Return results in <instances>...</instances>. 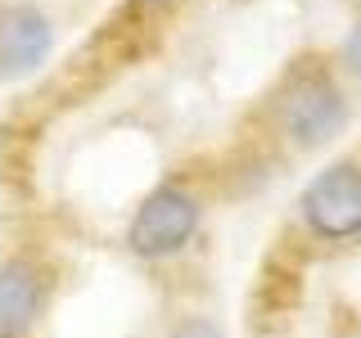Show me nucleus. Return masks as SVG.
Returning <instances> with one entry per match:
<instances>
[{
  "label": "nucleus",
  "mask_w": 361,
  "mask_h": 338,
  "mask_svg": "<svg viewBox=\"0 0 361 338\" xmlns=\"http://www.w3.org/2000/svg\"><path fill=\"white\" fill-rule=\"evenodd\" d=\"M348 118H353L348 95L338 90L325 59L293 63L285 73V82L276 86V95H271L276 135L289 140L293 149H321V144H330L334 135L348 127Z\"/></svg>",
  "instance_id": "nucleus-1"
},
{
  "label": "nucleus",
  "mask_w": 361,
  "mask_h": 338,
  "mask_svg": "<svg viewBox=\"0 0 361 338\" xmlns=\"http://www.w3.org/2000/svg\"><path fill=\"white\" fill-rule=\"evenodd\" d=\"M208 203L190 180H158V185L135 203L131 221H127V253L145 266L158 262H176L180 253H190V244L199 239Z\"/></svg>",
  "instance_id": "nucleus-2"
},
{
  "label": "nucleus",
  "mask_w": 361,
  "mask_h": 338,
  "mask_svg": "<svg viewBox=\"0 0 361 338\" xmlns=\"http://www.w3.org/2000/svg\"><path fill=\"white\" fill-rule=\"evenodd\" d=\"M298 221L302 234L325 248H348L361 239V158H338L302 185Z\"/></svg>",
  "instance_id": "nucleus-3"
},
{
  "label": "nucleus",
  "mask_w": 361,
  "mask_h": 338,
  "mask_svg": "<svg viewBox=\"0 0 361 338\" xmlns=\"http://www.w3.org/2000/svg\"><path fill=\"white\" fill-rule=\"evenodd\" d=\"M54 298V266L32 248L0 253V338H32Z\"/></svg>",
  "instance_id": "nucleus-4"
},
{
  "label": "nucleus",
  "mask_w": 361,
  "mask_h": 338,
  "mask_svg": "<svg viewBox=\"0 0 361 338\" xmlns=\"http://www.w3.org/2000/svg\"><path fill=\"white\" fill-rule=\"evenodd\" d=\"M54 27L41 5L32 0H5L0 5V82L27 77L50 59Z\"/></svg>",
  "instance_id": "nucleus-5"
},
{
  "label": "nucleus",
  "mask_w": 361,
  "mask_h": 338,
  "mask_svg": "<svg viewBox=\"0 0 361 338\" xmlns=\"http://www.w3.org/2000/svg\"><path fill=\"white\" fill-rule=\"evenodd\" d=\"M338 73L353 77V82H361V14L353 18V27H348L343 45H338Z\"/></svg>",
  "instance_id": "nucleus-6"
},
{
  "label": "nucleus",
  "mask_w": 361,
  "mask_h": 338,
  "mask_svg": "<svg viewBox=\"0 0 361 338\" xmlns=\"http://www.w3.org/2000/svg\"><path fill=\"white\" fill-rule=\"evenodd\" d=\"M167 338H226V334L212 315H185V320H176L167 330Z\"/></svg>",
  "instance_id": "nucleus-7"
},
{
  "label": "nucleus",
  "mask_w": 361,
  "mask_h": 338,
  "mask_svg": "<svg viewBox=\"0 0 361 338\" xmlns=\"http://www.w3.org/2000/svg\"><path fill=\"white\" fill-rule=\"evenodd\" d=\"M131 5H140V9H163V5H176V0H131Z\"/></svg>",
  "instance_id": "nucleus-8"
}]
</instances>
